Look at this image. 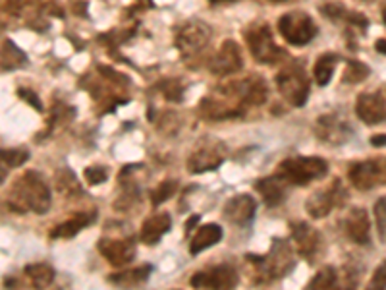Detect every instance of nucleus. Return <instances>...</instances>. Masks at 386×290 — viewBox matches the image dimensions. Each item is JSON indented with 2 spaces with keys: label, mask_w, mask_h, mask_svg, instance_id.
Masks as SVG:
<instances>
[{
  "label": "nucleus",
  "mask_w": 386,
  "mask_h": 290,
  "mask_svg": "<svg viewBox=\"0 0 386 290\" xmlns=\"http://www.w3.org/2000/svg\"><path fill=\"white\" fill-rule=\"evenodd\" d=\"M8 203L18 213L33 211L42 215L50 209L52 196H50V188L42 180L41 174H37L35 170H28L12 184Z\"/></svg>",
  "instance_id": "nucleus-1"
},
{
  "label": "nucleus",
  "mask_w": 386,
  "mask_h": 290,
  "mask_svg": "<svg viewBox=\"0 0 386 290\" xmlns=\"http://www.w3.org/2000/svg\"><path fill=\"white\" fill-rule=\"evenodd\" d=\"M327 172H329V164L321 157H292L282 161L276 174L286 184L305 186L313 180L323 178Z\"/></svg>",
  "instance_id": "nucleus-2"
},
{
  "label": "nucleus",
  "mask_w": 386,
  "mask_h": 290,
  "mask_svg": "<svg viewBox=\"0 0 386 290\" xmlns=\"http://www.w3.org/2000/svg\"><path fill=\"white\" fill-rule=\"evenodd\" d=\"M276 87L292 106H303L309 97V79L302 66L292 64L278 72L276 76Z\"/></svg>",
  "instance_id": "nucleus-3"
},
{
  "label": "nucleus",
  "mask_w": 386,
  "mask_h": 290,
  "mask_svg": "<svg viewBox=\"0 0 386 290\" xmlns=\"http://www.w3.org/2000/svg\"><path fill=\"white\" fill-rule=\"evenodd\" d=\"M278 31L280 35L294 47H303L307 43L313 41V37L317 35V26L313 18L305 12H288V14H282L278 20Z\"/></svg>",
  "instance_id": "nucleus-4"
},
{
  "label": "nucleus",
  "mask_w": 386,
  "mask_h": 290,
  "mask_svg": "<svg viewBox=\"0 0 386 290\" xmlns=\"http://www.w3.org/2000/svg\"><path fill=\"white\" fill-rule=\"evenodd\" d=\"M247 47L251 50L253 58L261 64H274L278 62L284 55L282 49L274 43L273 31L267 23H255L246 33Z\"/></svg>",
  "instance_id": "nucleus-5"
},
{
  "label": "nucleus",
  "mask_w": 386,
  "mask_h": 290,
  "mask_svg": "<svg viewBox=\"0 0 386 290\" xmlns=\"http://www.w3.org/2000/svg\"><path fill=\"white\" fill-rule=\"evenodd\" d=\"M348 178H350L351 186L361 191L386 186V157L353 163L348 172Z\"/></svg>",
  "instance_id": "nucleus-6"
},
{
  "label": "nucleus",
  "mask_w": 386,
  "mask_h": 290,
  "mask_svg": "<svg viewBox=\"0 0 386 290\" xmlns=\"http://www.w3.org/2000/svg\"><path fill=\"white\" fill-rule=\"evenodd\" d=\"M255 263H259V271L265 275V279H280L282 275H286L292 267H294L295 257L292 254L288 242L276 240L273 242V248L265 257H255Z\"/></svg>",
  "instance_id": "nucleus-7"
},
{
  "label": "nucleus",
  "mask_w": 386,
  "mask_h": 290,
  "mask_svg": "<svg viewBox=\"0 0 386 290\" xmlns=\"http://www.w3.org/2000/svg\"><path fill=\"white\" fill-rule=\"evenodd\" d=\"M211 35L212 31L207 23H203V21L199 20L188 21V23L178 31V35H176V47H178V50H180L186 58L197 57V55H201V52L209 47Z\"/></svg>",
  "instance_id": "nucleus-8"
},
{
  "label": "nucleus",
  "mask_w": 386,
  "mask_h": 290,
  "mask_svg": "<svg viewBox=\"0 0 386 290\" xmlns=\"http://www.w3.org/2000/svg\"><path fill=\"white\" fill-rule=\"evenodd\" d=\"M346 198V191L340 184V180H334L332 184H329L327 188H321V190L313 191L309 196L307 203V213L313 217V219H323L327 217L332 209L336 206H340Z\"/></svg>",
  "instance_id": "nucleus-9"
},
{
  "label": "nucleus",
  "mask_w": 386,
  "mask_h": 290,
  "mask_svg": "<svg viewBox=\"0 0 386 290\" xmlns=\"http://www.w3.org/2000/svg\"><path fill=\"white\" fill-rule=\"evenodd\" d=\"M191 286L207 290H234L238 284V271L232 265H215L191 277Z\"/></svg>",
  "instance_id": "nucleus-10"
},
{
  "label": "nucleus",
  "mask_w": 386,
  "mask_h": 290,
  "mask_svg": "<svg viewBox=\"0 0 386 290\" xmlns=\"http://www.w3.org/2000/svg\"><path fill=\"white\" fill-rule=\"evenodd\" d=\"M358 277L350 269L338 267H323L309 284V290H356Z\"/></svg>",
  "instance_id": "nucleus-11"
},
{
  "label": "nucleus",
  "mask_w": 386,
  "mask_h": 290,
  "mask_svg": "<svg viewBox=\"0 0 386 290\" xmlns=\"http://www.w3.org/2000/svg\"><path fill=\"white\" fill-rule=\"evenodd\" d=\"M315 134L319 140L330 145H342L351 138V126L338 114H323L315 122Z\"/></svg>",
  "instance_id": "nucleus-12"
},
{
  "label": "nucleus",
  "mask_w": 386,
  "mask_h": 290,
  "mask_svg": "<svg viewBox=\"0 0 386 290\" xmlns=\"http://www.w3.org/2000/svg\"><path fill=\"white\" fill-rule=\"evenodd\" d=\"M356 114L367 126H377L386 122V99L380 93H361L356 101Z\"/></svg>",
  "instance_id": "nucleus-13"
},
{
  "label": "nucleus",
  "mask_w": 386,
  "mask_h": 290,
  "mask_svg": "<svg viewBox=\"0 0 386 290\" xmlns=\"http://www.w3.org/2000/svg\"><path fill=\"white\" fill-rule=\"evenodd\" d=\"M242 66H244L242 50H239L238 43L232 39L220 45V49L211 60V72L217 76H232L242 70Z\"/></svg>",
  "instance_id": "nucleus-14"
},
{
  "label": "nucleus",
  "mask_w": 386,
  "mask_h": 290,
  "mask_svg": "<svg viewBox=\"0 0 386 290\" xmlns=\"http://www.w3.org/2000/svg\"><path fill=\"white\" fill-rule=\"evenodd\" d=\"M226 157V149L222 147V143H215V145H201L197 147L188 159V170L193 174L199 172H207V170L218 169Z\"/></svg>",
  "instance_id": "nucleus-15"
},
{
  "label": "nucleus",
  "mask_w": 386,
  "mask_h": 290,
  "mask_svg": "<svg viewBox=\"0 0 386 290\" xmlns=\"http://www.w3.org/2000/svg\"><path fill=\"white\" fill-rule=\"evenodd\" d=\"M98 250L105 255V260L114 267H124L127 263L134 262L135 257V242L132 238H105L98 242Z\"/></svg>",
  "instance_id": "nucleus-16"
},
{
  "label": "nucleus",
  "mask_w": 386,
  "mask_h": 290,
  "mask_svg": "<svg viewBox=\"0 0 386 290\" xmlns=\"http://www.w3.org/2000/svg\"><path fill=\"white\" fill-rule=\"evenodd\" d=\"M292 238H294L300 254L307 262H313L319 255V252H321V246H323L321 233L311 227V225H307V223H294L292 225Z\"/></svg>",
  "instance_id": "nucleus-17"
},
{
  "label": "nucleus",
  "mask_w": 386,
  "mask_h": 290,
  "mask_svg": "<svg viewBox=\"0 0 386 290\" xmlns=\"http://www.w3.org/2000/svg\"><path fill=\"white\" fill-rule=\"evenodd\" d=\"M346 234L350 236L351 242L356 244H369L371 240V221H369V213L363 207H353L350 213L346 215L344 221Z\"/></svg>",
  "instance_id": "nucleus-18"
},
{
  "label": "nucleus",
  "mask_w": 386,
  "mask_h": 290,
  "mask_svg": "<svg viewBox=\"0 0 386 290\" xmlns=\"http://www.w3.org/2000/svg\"><path fill=\"white\" fill-rule=\"evenodd\" d=\"M255 211H257L255 199L247 194H242V196H234L232 199H228L222 215H225L226 221H230L232 225H247L255 217Z\"/></svg>",
  "instance_id": "nucleus-19"
},
{
  "label": "nucleus",
  "mask_w": 386,
  "mask_h": 290,
  "mask_svg": "<svg viewBox=\"0 0 386 290\" xmlns=\"http://www.w3.org/2000/svg\"><path fill=\"white\" fill-rule=\"evenodd\" d=\"M170 225H172V221H170L169 213H157V215L149 217L143 223V227H141V240L149 244V246H153V244L161 240L164 234L169 233Z\"/></svg>",
  "instance_id": "nucleus-20"
},
{
  "label": "nucleus",
  "mask_w": 386,
  "mask_h": 290,
  "mask_svg": "<svg viewBox=\"0 0 386 290\" xmlns=\"http://www.w3.org/2000/svg\"><path fill=\"white\" fill-rule=\"evenodd\" d=\"M257 190H259V194L265 199V203L271 207L278 206L286 198V182L278 174L259 180L257 182Z\"/></svg>",
  "instance_id": "nucleus-21"
},
{
  "label": "nucleus",
  "mask_w": 386,
  "mask_h": 290,
  "mask_svg": "<svg viewBox=\"0 0 386 290\" xmlns=\"http://www.w3.org/2000/svg\"><path fill=\"white\" fill-rule=\"evenodd\" d=\"M28 64V57L25 52L16 45L12 39H6V41L0 45V68L4 72L20 70Z\"/></svg>",
  "instance_id": "nucleus-22"
},
{
  "label": "nucleus",
  "mask_w": 386,
  "mask_h": 290,
  "mask_svg": "<svg viewBox=\"0 0 386 290\" xmlns=\"http://www.w3.org/2000/svg\"><path fill=\"white\" fill-rule=\"evenodd\" d=\"M220 238H222V228H220V225H212V223L211 225H205V227H201L195 234H193V238H191L190 244V252L193 255L201 254L203 250L211 248V246L218 244Z\"/></svg>",
  "instance_id": "nucleus-23"
},
{
  "label": "nucleus",
  "mask_w": 386,
  "mask_h": 290,
  "mask_svg": "<svg viewBox=\"0 0 386 290\" xmlns=\"http://www.w3.org/2000/svg\"><path fill=\"white\" fill-rule=\"evenodd\" d=\"M151 265H140V267H134V269H124L120 273H114V275L108 277V281L114 283L116 286H137V284L145 283L151 275Z\"/></svg>",
  "instance_id": "nucleus-24"
},
{
  "label": "nucleus",
  "mask_w": 386,
  "mask_h": 290,
  "mask_svg": "<svg viewBox=\"0 0 386 290\" xmlns=\"http://www.w3.org/2000/svg\"><path fill=\"white\" fill-rule=\"evenodd\" d=\"M28 281L33 284L35 290H45L49 289L52 281H55V269L50 267L49 263H31L23 269Z\"/></svg>",
  "instance_id": "nucleus-25"
},
{
  "label": "nucleus",
  "mask_w": 386,
  "mask_h": 290,
  "mask_svg": "<svg viewBox=\"0 0 386 290\" xmlns=\"http://www.w3.org/2000/svg\"><path fill=\"white\" fill-rule=\"evenodd\" d=\"M87 225H89V217H87V215H74V217H70L68 221L60 223L58 227L52 228V230H50V236H52V238H62V240H66V238H74V236L81 233Z\"/></svg>",
  "instance_id": "nucleus-26"
},
{
  "label": "nucleus",
  "mask_w": 386,
  "mask_h": 290,
  "mask_svg": "<svg viewBox=\"0 0 386 290\" xmlns=\"http://www.w3.org/2000/svg\"><path fill=\"white\" fill-rule=\"evenodd\" d=\"M338 64V57L334 52H324L323 57L317 58L315 68H313V76H315L317 85H329V82L334 76V68H336Z\"/></svg>",
  "instance_id": "nucleus-27"
},
{
  "label": "nucleus",
  "mask_w": 386,
  "mask_h": 290,
  "mask_svg": "<svg viewBox=\"0 0 386 290\" xmlns=\"http://www.w3.org/2000/svg\"><path fill=\"white\" fill-rule=\"evenodd\" d=\"M369 74H371V70H369V66H367V64L359 62V60H350V62L346 64L344 78H342V82L350 85L361 84L363 79L369 78Z\"/></svg>",
  "instance_id": "nucleus-28"
},
{
  "label": "nucleus",
  "mask_w": 386,
  "mask_h": 290,
  "mask_svg": "<svg viewBox=\"0 0 386 290\" xmlns=\"http://www.w3.org/2000/svg\"><path fill=\"white\" fill-rule=\"evenodd\" d=\"M57 190L64 196H70V194H79V182L74 177V172L70 169H60L57 172Z\"/></svg>",
  "instance_id": "nucleus-29"
},
{
  "label": "nucleus",
  "mask_w": 386,
  "mask_h": 290,
  "mask_svg": "<svg viewBox=\"0 0 386 290\" xmlns=\"http://www.w3.org/2000/svg\"><path fill=\"white\" fill-rule=\"evenodd\" d=\"M176 191H178V182H174V180H166V182H162V184H159L153 191H151V203H153V206H161L164 201H169Z\"/></svg>",
  "instance_id": "nucleus-30"
},
{
  "label": "nucleus",
  "mask_w": 386,
  "mask_h": 290,
  "mask_svg": "<svg viewBox=\"0 0 386 290\" xmlns=\"http://www.w3.org/2000/svg\"><path fill=\"white\" fill-rule=\"evenodd\" d=\"M0 159L10 167V169H18L29 159L28 149H0Z\"/></svg>",
  "instance_id": "nucleus-31"
},
{
  "label": "nucleus",
  "mask_w": 386,
  "mask_h": 290,
  "mask_svg": "<svg viewBox=\"0 0 386 290\" xmlns=\"http://www.w3.org/2000/svg\"><path fill=\"white\" fill-rule=\"evenodd\" d=\"M375 219H377V228L382 240H386V196L377 199L375 203Z\"/></svg>",
  "instance_id": "nucleus-32"
},
{
  "label": "nucleus",
  "mask_w": 386,
  "mask_h": 290,
  "mask_svg": "<svg viewBox=\"0 0 386 290\" xmlns=\"http://www.w3.org/2000/svg\"><path fill=\"white\" fill-rule=\"evenodd\" d=\"M365 290H386V260L375 269Z\"/></svg>",
  "instance_id": "nucleus-33"
},
{
  "label": "nucleus",
  "mask_w": 386,
  "mask_h": 290,
  "mask_svg": "<svg viewBox=\"0 0 386 290\" xmlns=\"http://www.w3.org/2000/svg\"><path fill=\"white\" fill-rule=\"evenodd\" d=\"M106 178H108V172H106L105 167H89V169H85V180H87V184L98 186L106 182Z\"/></svg>",
  "instance_id": "nucleus-34"
},
{
  "label": "nucleus",
  "mask_w": 386,
  "mask_h": 290,
  "mask_svg": "<svg viewBox=\"0 0 386 290\" xmlns=\"http://www.w3.org/2000/svg\"><path fill=\"white\" fill-rule=\"evenodd\" d=\"M321 10H323L324 16H329V18H332V20H336V18H340V16H346L342 4H324Z\"/></svg>",
  "instance_id": "nucleus-35"
},
{
  "label": "nucleus",
  "mask_w": 386,
  "mask_h": 290,
  "mask_svg": "<svg viewBox=\"0 0 386 290\" xmlns=\"http://www.w3.org/2000/svg\"><path fill=\"white\" fill-rule=\"evenodd\" d=\"M20 97L23 101H25V103H29V105L33 106V108H37V111H41L42 106H41V101L37 99V95L35 93H31L29 91V89H20Z\"/></svg>",
  "instance_id": "nucleus-36"
},
{
  "label": "nucleus",
  "mask_w": 386,
  "mask_h": 290,
  "mask_svg": "<svg viewBox=\"0 0 386 290\" xmlns=\"http://www.w3.org/2000/svg\"><path fill=\"white\" fill-rule=\"evenodd\" d=\"M371 143L375 145V147H385V145H386V135H382V134L373 135Z\"/></svg>",
  "instance_id": "nucleus-37"
},
{
  "label": "nucleus",
  "mask_w": 386,
  "mask_h": 290,
  "mask_svg": "<svg viewBox=\"0 0 386 290\" xmlns=\"http://www.w3.org/2000/svg\"><path fill=\"white\" fill-rule=\"evenodd\" d=\"M10 167H8L6 163H4V161H2V159H0V184H2V182H4V180H6V177H8V172H10Z\"/></svg>",
  "instance_id": "nucleus-38"
},
{
  "label": "nucleus",
  "mask_w": 386,
  "mask_h": 290,
  "mask_svg": "<svg viewBox=\"0 0 386 290\" xmlns=\"http://www.w3.org/2000/svg\"><path fill=\"white\" fill-rule=\"evenodd\" d=\"M375 49L382 52V55H386V39H379V41L375 43Z\"/></svg>",
  "instance_id": "nucleus-39"
},
{
  "label": "nucleus",
  "mask_w": 386,
  "mask_h": 290,
  "mask_svg": "<svg viewBox=\"0 0 386 290\" xmlns=\"http://www.w3.org/2000/svg\"><path fill=\"white\" fill-rule=\"evenodd\" d=\"M382 20H385V23H386V6H385V10H382Z\"/></svg>",
  "instance_id": "nucleus-40"
},
{
  "label": "nucleus",
  "mask_w": 386,
  "mask_h": 290,
  "mask_svg": "<svg viewBox=\"0 0 386 290\" xmlns=\"http://www.w3.org/2000/svg\"><path fill=\"white\" fill-rule=\"evenodd\" d=\"M211 2H230V0H211Z\"/></svg>",
  "instance_id": "nucleus-41"
},
{
  "label": "nucleus",
  "mask_w": 386,
  "mask_h": 290,
  "mask_svg": "<svg viewBox=\"0 0 386 290\" xmlns=\"http://www.w3.org/2000/svg\"><path fill=\"white\" fill-rule=\"evenodd\" d=\"M276 2H282V0H276Z\"/></svg>",
  "instance_id": "nucleus-42"
}]
</instances>
